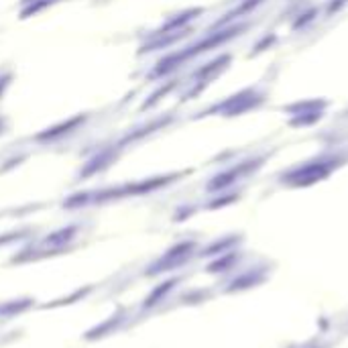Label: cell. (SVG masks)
<instances>
[{
  "instance_id": "6da1fadb",
  "label": "cell",
  "mask_w": 348,
  "mask_h": 348,
  "mask_svg": "<svg viewBox=\"0 0 348 348\" xmlns=\"http://www.w3.org/2000/svg\"><path fill=\"white\" fill-rule=\"evenodd\" d=\"M330 169H332L330 161H318V163H312V165H305V167H299V169L291 171V173L287 175V179H293L297 185H301V183H314V181L326 177V175L330 173Z\"/></svg>"
}]
</instances>
